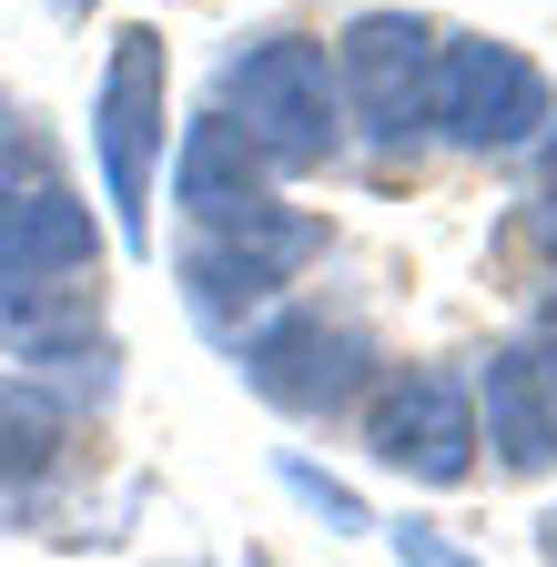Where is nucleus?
Instances as JSON below:
<instances>
[{
  "label": "nucleus",
  "mask_w": 557,
  "mask_h": 567,
  "mask_svg": "<svg viewBox=\"0 0 557 567\" xmlns=\"http://www.w3.org/2000/svg\"><path fill=\"white\" fill-rule=\"evenodd\" d=\"M285 486L305 496L314 517H334V527H375V517H365V496H355V486H334V476H324V466H305V456H285Z\"/></svg>",
  "instance_id": "13"
},
{
  "label": "nucleus",
  "mask_w": 557,
  "mask_h": 567,
  "mask_svg": "<svg viewBox=\"0 0 557 567\" xmlns=\"http://www.w3.org/2000/svg\"><path fill=\"white\" fill-rule=\"evenodd\" d=\"M102 234L82 193L61 183V163L41 153L31 132H0V284L11 274H92Z\"/></svg>",
  "instance_id": "7"
},
{
  "label": "nucleus",
  "mask_w": 557,
  "mask_h": 567,
  "mask_svg": "<svg viewBox=\"0 0 557 567\" xmlns=\"http://www.w3.org/2000/svg\"><path fill=\"white\" fill-rule=\"evenodd\" d=\"M527 234L557 254V142H547V173H537V213H527Z\"/></svg>",
  "instance_id": "15"
},
{
  "label": "nucleus",
  "mask_w": 557,
  "mask_h": 567,
  "mask_svg": "<svg viewBox=\"0 0 557 567\" xmlns=\"http://www.w3.org/2000/svg\"><path fill=\"white\" fill-rule=\"evenodd\" d=\"M395 557H405V567H476V557H466V547H446L426 517H405V527H395Z\"/></svg>",
  "instance_id": "14"
},
{
  "label": "nucleus",
  "mask_w": 557,
  "mask_h": 567,
  "mask_svg": "<svg viewBox=\"0 0 557 567\" xmlns=\"http://www.w3.org/2000/svg\"><path fill=\"white\" fill-rule=\"evenodd\" d=\"M61 446H72V405H61L41 375H0V496H31Z\"/></svg>",
  "instance_id": "12"
},
{
  "label": "nucleus",
  "mask_w": 557,
  "mask_h": 567,
  "mask_svg": "<svg viewBox=\"0 0 557 567\" xmlns=\"http://www.w3.org/2000/svg\"><path fill=\"white\" fill-rule=\"evenodd\" d=\"M163 92H173L163 31H112L102 102H92V142H102L112 224H122V244H132V254H153V153H163Z\"/></svg>",
  "instance_id": "4"
},
{
  "label": "nucleus",
  "mask_w": 557,
  "mask_h": 567,
  "mask_svg": "<svg viewBox=\"0 0 557 567\" xmlns=\"http://www.w3.org/2000/svg\"><path fill=\"white\" fill-rule=\"evenodd\" d=\"M314 254H324V224H305V213H285V203L254 213V224H193L183 295H193V315L214 324V334H234V315L244 305H274Z\"/></svg>",
  "instance_id": "5"
},
{
  "label": "nucleus",
  "mask_w": 557,
  "mask_h": 567,
  "mask_svg": "<svg viewBox=\"0 0 557 567\" xmlns=\"http://www.w3.org/2000/svg\"><path fill=\"white\" fill-rule=\"evenodd\" d=\"M0 122H11V112H0Z\"/></svg>",
  "instance_id": "18"
},
{
  "label": "nucleus",
  "mask_w": 557,
  "mask_h": 567,
  "mask_svg": "<svg viewBox=\"0 0 557 567\" xmlns=\"http://www.w3.org/2000/svg\"><path fill=\"white\" fill-rule=\"evenodd\" d=\"M476 415H486V446H497L507 476H547L557 466V354L537 334L497 344L476 375Z\"/></svg>",
  "instance_id": "9"
},
{
  "label": "nucleus",
  "mask_w": 557,
  "mask_h": 567,
  "mask_svg": "<svg viewBox=\"0 0 557 567\" xmlns=\"http://www.w3.org/2000/svg\"><path fill=\"white\" fill-rule=\"evenodd\" d=\"M537 557H547V567H557V507H547V517H537Z\"/></svg>",
  "instance_id": "17"
},
{
  "label": "nucleus",
  "mask_w": 557,
  "mask_h": 567,
  "mask_svg": "<svg viewBox=\"0 0 557 567\" xmlns=\"http://www.w3.org/2000/svg\"><path fill=\"white\" fill-rule=\"evenodd\" d=\"M547 71L507 41H446L436 51V132L466 142V153H517L527 132H547Z\"/></svg>",
  "instance_id": "6"
},
{
  "label": "nucleus",
  "mask_w": 557,
  "mask_h": 567,
  "mask_svg": "<svg viewBox=\"0 0 557 567\" xmlns=\"http://www.w3.org/2000/svg\"><path fill=\"white\" fill-rule=\"evenodd\" d=\"M274 173H264V153L224 122V112H203V122H183V153H173V203L193 213V224H254V213H274V193H264Z\"/></svg>",
  "instance_id": "11"
},
{
  "label": "nucleus",
  "mask_w": 557,
  "mask_h": 567,
  "mask_svg": "<svg viewBox=\"0 0 557 567\" xmlns=\"http://www.w3.org/2000/svg\"><path fill=\"white\" fill-rule=\"evenodd\" d=\"M214 112L264 153V173H314L334 142H344L334 61H324V41H295V31H274V41H254V51H234Z\"/></svg>",
  "instance_id": "1"
},
{
  "label": "nucleus",
  "mask_w": 557,
  "mask_h": 567,
  "mask_svg": "<svg viewBox=\"0 0 557 567\" xmlns=\"http://www.w3.org/2000/svg\"><path fill=\"white\" fill-rule=\"evenodd\" d=\"M365 446L375 466L415 476V486H466L476 466V395L456 375H395L365 415Z\"/></svg>",
  "instance_id": "8"
},
{
  "label": "nucleus",
  "mask_w": 557,
  "mask_h": 567,
  "mask_svg": "<svg viewBox=\"0 0 557 567\" xmlns=\"http://www.w3.org/2000/svg\"><path fill=\"white\" fill-rule=\"evenodd\" d=\"M436 21L415 11H355L334 41V102L375 153H405L415 132L436 122Z\"/></svg>",
  "instance_id": "2"
},
{
  "label": "nucleus",
  "mask_w": 557,
  "mask_h": 567,
  "mask_svg": "<svg viewBox=\"0 0 557 567\" xmlns=\"http://www.w3.org/2000/svg\"><path fill=\"white\" fill-rule=\"evenodd\" d=\"M234 354H244V385L285 415H344L375 385V334L355 315H324V305H285L274 324L234 334Z\"/></svg>",
  "instance_id": "3"
},
{
  "label": "nucleus",
  "mask_w": 557,
  "mask_h": 567,
  "mask_svg": "<svg viewBox=\"0 0 557 567\" xmlns=\"http://www.w3.org/2000/svg\"><path fill=\"white\" fill-rule=\"evenodd\" d=\"M0 344H11L21 365H112L102 284L92 274H11L0 284Z\"/></svg>",
  "instance_id": "10"
},
{
  "label": "nucleus",
  "mask_w": 557,
  "mask_h": 567,
  "mask_svg": "<svg viewBox=\"0 0 557 567\" xmlns=\"http://www.w3.org/2000/svg\"><path fill=\"white\" fill-rule=\"evenodd\" d=\"M527 334H537V344L557 354V284H547V295H537V324H527Z\"/></svg>",
  "instance_id": "16"
}]
</instances>
